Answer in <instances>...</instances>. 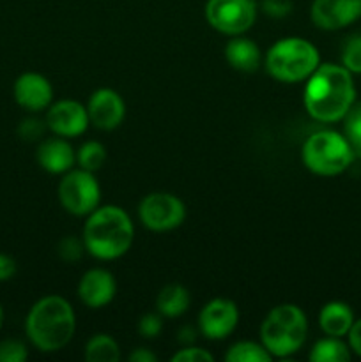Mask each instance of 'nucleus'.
<instances>
[{
	"label": "nucleus",
	"mask_w": 361,
	"mask_h": 362,
	"mask_svg": "<svg viewBox=\"0 0 361 362\" xmlns=\"http://www.w3.org/2000/svg\"><path fill=\"white\" fill-rule=\"evenodd\" d=\"M27 356V346L18 339H6L0 343V362H23Z\"/></svg>",
	"instance_id": "obj_26"
},
{
	"label": "nucleus",
	"mask_w": 361,
	"mask_h": 362,
	"mask_svg": "<svg viewBox=\"0 0 361 362\" xmlns=\"http://www.w3.org/2000/svg\"><path fill=\"white\" fill-rule=\"evenodd\" d=\"M319 324H321V329L328 336H333V338H342V336L349 334L350 327H353L354 313L345 303L333 300V303H328L321 310V315H319Z\"/></svg>",
	"instance_id": "obj_17"
},
{
	"label": "nucleus",
	"mask_w": 361,
	"mask_h": 362,
	"mask_svg": "<svg viewBox=\"0 0 361 362\" xmlns=\"http://www.w3.org/2000/svg\"><path fill=\"white\" fill-rule=\"evenodd\" d=\"M225 359L229 362H269L273 356L265 350L264 345H257L253 341H241L230 346Z\"/></svg>",
	"instance_id": "obj_22"
},
{
	"label": "nucleus",
	"mask_w": 361,
	"mask_h": 362,
	"mask_svg": "<svg viewBox=\"0 0 361 362\" xmlns=\"http://www.w3.org/2000/svg\"><path fill=\"white\" fill-rule=\"evenodd\" d=\"M350 71L343 66L324 64L310 74L304 87V108L319 122H336L354 105L356 88Z\"/></svg>",
	"instance_id": "obj_1"
},
{
	"label": "nucleus",
	"mask_w": 361,
	"mask_h": 362,
	"mask_svg": "<svg viewBox=\"0 0 361 362\" xmlns=\"http://www.w3.org/2000/svg\"><path fill=\"white\" fill-rule=\"evenodd\" d=\"M59 198L67 212L74 216H85L96 211L101 191L92 172L80 168L64 175L59 184Z\"/></svg>",
	"instance_id": "obj_8"
},
{
	"label": "nucleus",
	"mask_w": 361,
	"mask_h": 362,
	"mask_svg": "<svg viewBox=\"0 0 361 362\" xmlns=\"http://www.w3.org/2000/svg\"><path fill=\"white\" fill-rule=\"evenodd\" d=\"M85 359L88 362H117L120 359V349L110 336L96 334L85 346Z\"/></svg>",
	"instance_id": "obj_20"
},
{
	"label": "nucleus",
	"mask_w": 361,
	"mask_h": 362,
	"mask_svg": "<svg viewBox=\"0 0 361 362\" xmlns=\"http://www.w3.org/2000/svg\"><path fill=\"white\" fill-rule=\"evenodd\" d=\"M156 306L163 317L176 318L190 308V293L180 285H168L158 293Z\"/></svg>",
	"instance_id": "obj_19"
},
{
	"label": "nucleus",
	"mask_w": 361,
	"mask_h": 362,
	"mask_svg": "<svg viewBox=\"0 0 361 362\" xmlns=\"http://www.w3.org/2000/svg\"><path fill=\"white\" fill-rule=\"evenodd\" d=\"M76 161L80 168L87 170V172H96L105 165L106 148L99 141H87L78 151Z\"/></svg>",
	"instance_id": "obj_24"
},
{
	"label": "nucleus",
	"mask_w": 361,
	"mask_h": 362,
	"mask_svg": "<svg viewBox=\"0 0 361 362\" xmlns=\"http://www.w3.org/2000/svg\"><path fill=\"white\" fill-rule=\"evenodd\" d=\"M239 322L236 303L229 299H214L204 306L198 317V325L205 338L223 339L232 334Z\"/></svg>",
	"instance_id": "obj_10"
},
{
	"label": "nucleus",
	"mask_w": 361,
	"mask_h": 362,
	"mask_svg": "<svg viewBox=\"0 0 361 362\" xmlns=\"http://www.w3.org/2000/svg\"><path fill=\"white\" fill-rule=\"evenodd\" d=\"M172 361L173 362H212L214 361V357H212L207 350L193 349V346H190V349L179 350V352L172 357Z\"/></svg>",
	"instance_id": "obj_30"
},
{
	"label": "nucleus",
	"mask_w": 361,
	"mask_h": 362,
	"mask_svg": "<svg viewBox=\"0 0 361 362\" xmlns=\"http://www.w3.org/2000/svg\"><path fill=\"white\" fill-rule=\"evenodd\" d=\"M133 233L130 216L115 205H106L91 212L84 228V246L99 260H115L130 250Z\"/></svg>",
	"instance_id": "obj_3"
},
{
	"label": "nucleus",
	"mask_w": 361,
	"mask_h": 362,
	"mask_svg": "<svg viewBox=\"0 0 361 362\" xmlns=\"http://www.w3.org/2000/svg\"><path fill=\"white\" fill-rule=\"evenodd\" d=\"M361 16V0H314L311 20L319 28L338 30Z\"/></svg>",
	"instance_id": "obj_11"
},
{
	"label": "nucleus",
	"mask_w": 361,
	"mask_h": 362,
	"mask_svg": "<svg viewBox=\"0 0 361 362\" xmlns=\"http://www.w3.org/2000/svg\"><path fill=\"white\" fill-rule=\"evenodd\" d=\"M161 329L163 322L159 315L147 313L140 318V322H138V331H140V334L144 336V338H156V336L161 332Z\"/></svg>",
	"instance_id": "obj_28"
},
{
	"label": "nucleus",
	"mask_w": 361,
	"mask_h": 362,
	"mask_svg": "<svg viewBox=\"0 0 361 362\" xmlns=\"http://www.w3.org/2000/svg\"><path fill=\"white\" fill-rule=\"evenodd\" d=\"M308 322L294 304H282L271 310L260 325V339L273 357H287L297 352L306 339Z\"/></svg>",
	"instance_id": "obj_4"
},
{
	"label": "nucleus",
	"mask_w": 361,
	"mask_h": 362,
	"mask_svg": "<svg viewBox=\"0 0 361 362\" xmlns=\"http://www.w3.org/2000/svg\"><path fill=\"white\" fill-rule=\"evenodd\" d=\"M117 285L113 276L105 269H92L85 272L78 285V296L88 308H103L115 297Z\"/></svg>",
	"instance_id": "obj_15"
},
{
	"label": "nucleus",
	"mask_w": 361,
	"mask_h": 362,
	"mask_svg": "<svg viewBox=\"0 0 361 362\" xmlns=\"http://www.w3.org/2000/svg\"><path fill=\"white\" fill-rule=\"evenodd\" d=\"M76 318L71 304L59 296L39 299L30 308L25 322L28 339L41 352H57L71 341Z\"/></svg>",
	"instance_id": "obj_2"
},
{
	"label": "nucleus",
	"mask_w": 361,
	"mask_h": 362,
	"mask_svg": "<svg viewBox=\"0 0 361 362\" xmlns=\"http://www.w3.org/2000/svg\"><path fill=\"white\" fill-rule=\"evenodd\" d=\"M343 136L349 141L354 158H361V103H354L343 117Z\"/></svg>",
	"instance_id": "obj_23"
},
{
	"label": "nucleus",
	"mask_w": 361,
	"mask_h": 362,
	"mask_svg": "<svg viewBox=\"0 0 361 362\" xmlns=\"http://www.w3.org/2000/svg\"><path fill=\"white\" fill-rule=\"evenodd\" d=\"M130 361L131 362H156L158 357L147 349H137L130 354Z\"/></svg>",
	"instance_id": "obj_34"
},
{
	"label": "nucleus",
	"mask_w": 361,
	"mask_h": 362,
	"mask_svg": "<svg viewBox=\"0 0 361 362\" xmlns=\"http://www.w3.org/2000/svg\"><path fill=\"white\" fill-rule=\"evenodd\" d=\"M342 64L350 73L361 74V35H354L343 45Z\"/></svg>",
	"instance_id": "obj_25"
},
{
	"label": "nucleus",
	"mask_w": 361,
	"mask_h": 362,
	"mask_svg": "<svg viewBox=\"0 0 361 362\" xmlns=\"http://www.w3.org/2000/svg\"><path fill=\"white\" fill-rule=\"evenodd\" d=\"M225 57L234 69L243 71V73H253L260 66V49L250 39H232L227 45Z\"/></svg>",
	"instance_id": "obj_18"
},
{
	"label": "nucleus",
	"mask_w": 361,
	"mask_h": 362,
	"mask_svg": "<svg viewBox=\"0 0 361 362\" xmlns=\"http://www.w3.org/2000/svg\"><path fill=\"white\" fill-rule=\"evenodd\" d=\"M45 127H48V126H45L41 120L27 119L20 124V127H18V134H20L23 140L34 141L45 134Z\"/></svg>",
	"instance_id": "obj_29"
},
{
	"label": "nucleus",
	"mask_w": 361,
	"mask_h": 362,
	"mask_svg": "<svg viewBox=\"0 0 361 362\" xmlns=\"http://www.w3.org/2000/svg\"><path fill=\"white\" fill-rule=\"evenodd\" d=\"M301 154L308 170L324 177L345 172L354 159V152L347 138L336 131H317L308 136Z\"/></svg>",
	"instance_id": "obj_6"
},
{
	"label": "nucleus",
	"mask_w": 361,
	"mask_h": 362,
	"mask_svg": "<svg viewBox=\"0 0 361 362\" xmlns=\"http://www.w3.org/2000/svg\"><path fill=\"white\" fill-rule=\"evenodd\" d=\"M257 18L255 0H207L205 20L218 32L239 35L250 30Z\"/></svg>",
	"instance_id": "obj_7"
},
{
	"label": "nucleus",
	"mask_w": 361,
	"mask_h": 362,
	"mask_svg": "<svg viewBox=\"0 0 361 362\" xmlns=\"http://www.w3.org/2000/svg\"><path fill=\"white\" fill-rule=\"evenodd\" d=\"M76 161L73 148L66 140L48 138L38 148V163L50 173H64Z\"/></svg>",
	"instance_id": "obj_16"
},
{
	"label": "nucleus",
	"mask_w": 361,
	"mask_h": 362,
	"mask_svg": "<svg viewBox=\"0 0 361 362\" xmlns=\"http://www.w3.org/2000/svg\"><path fill=\"white\" fill-rule=\"evenodd\" d=\"M14 99L28 112H41L52 103L53 88L42 74L23 73L14 81Z\"/></svg>",
	"instance_id": "obj_14"
},
{
	"label": "nucleus",
	"mask_w": 361,
	"mask_h": 362,
	"mask_svg": "<svg viewBox=\"0 0 361 362\" xmlns=\"http://www.w3.org/2000/svg\"><path fill=\"white\" fill-rule=\"evenodd\" d=\"M262 9L273 18H283L292 11L290 0H262Z\"/></svg>",
	"instance_id": "obj_31"
},
{
	"label": "nucleus",
	"mask_w": 361,
	"mask_h": 362,
	"mask_svg": "<svg viewBox=\"0 0 361 362\" xmlns=\"http://www.w3.org/2000/svg\"><path fill=\"white\" fill-rule=\"evenodd\" d=\"M2 324H4V310L2 306H0V327H2Z\"/></svg>",
	"instance_id": "obj_35"
},
{
	"label": "nucleus",
	"mask_w": 361,
	"mask_h": 362,
	"mask_svg": "<svg viewBox=\"0 0 361 362\" xmlns=\"http://www.w3.org/2000/svg\"><path fill=\"white\" fill-rule=\"evenodd\" d=\"M84 243L76 237H64L59 243V257L62 258L67 264H73V262H78L81 258V251H84Z\"/></svg>",
	"instance_id": "obj_27"
},
{
	"label": "nucleus",
	"mask_w": 361,
	"mask_h": 362,
	"mask_svg": "<svg viewBox=\"0 0 361 362\" xmlns=\"http://www.w3.org/2000/svg\"><path fill=\"white\" fill-rule=\"evenodd\" d=\"M349 359L350 352L345 343L340 341V338H333V336L315 343L310 354V361L314 362H347Z\"/></svg>",
	"instance_id": "obj_21"
},
{
	"label": "nucleus",
	"mask_w": 361,
	"mask_h": 362,
	"mask_svg": "<svg viewBox=\"0 0 361 362\" xmlns=\"http://www.w3.org/2000/svg\"><path fill=\"white\" fill-rule=\"evenodd\" d=\"M16 274V262L9 255L0 253V281H7Z\"/></svg>",
	"instance_id": "obj_32"
},
{
	"label": "nucleus",
	"mask_w": 361,
	"mask_h": 362,
	"mask_svg": "<svg viewBox=\"0 0 361 362\" xmlns=\"http://www.w3.org/2000/svg\"><path fill=\"white\" fill-rule=\"evenodd\" d=\"M349 343H350V349L361 357V318L357 322H354L353 327H350Z\"/></svg>",
	"instance_id": "obj_33"
},
{
	"label": "nucleus",
	"mask_w": 361,
	"mask_h": 362,
	"mask_svg": "<svg viewBox=\"0 0 361 362\" xmlns=\"http://www.w3.org/2000/svg\"><path fill=\"white\" fill-rule=\"evenodd\" d=\"M142 223L152 232L173 230L186 218V207L170 193H151L142 200L138 209Z\"/></svg>",
	"instance_id": "obj_9"
},
{
	"label": "nucleus",
	"mask_w": 361,
	"mask_h": 362,
	"mask_svg": "<svg viewBox=\"0 0 361 362\" xmlns=\"http://www.w3.org/2000/svg\"><path fill=\"white\" fill-rule=\"evenodd\" d=\"M88 120L94 124L98 129L110 131L120 126L126 115V106L122 98L112 88H99L88 99L87 106Z\"/></svg>",
	"instance_id": "obj_12"
},
{
	"label": "nucleus",
	"mask_w": 361,
	"mask_h": 362,
	"mask_svg": "<svg viewBox=\"0 0 361 362\" xmlns=\"http://www.w3.org/2000/svg\"><path fill=\"white\" fill-rule=\"evenodd\" d=\"M319 67V52L311 42L289 37L271 46L265 57V69L275 80L285 83L306 80Z\"/></svg>",
	"instance_id": "obj_5"
},
{
	"label": "nucleus",
	"mask_w": 361,
	"mask_h": 362,
	"mask_svg": "<svg viewBox=\"0 0 361 362\" xmlns=\"http://www.w3.org/2000/svg\"><path fill=\"white\" fill-rule=\"evenodd\" d=\"M88 122L87 108L71 99L55 103L46 113V126L59 136H78L87 129Z\"/></svg>",
	"instance_id": "obj_13"
}]
</instances>
